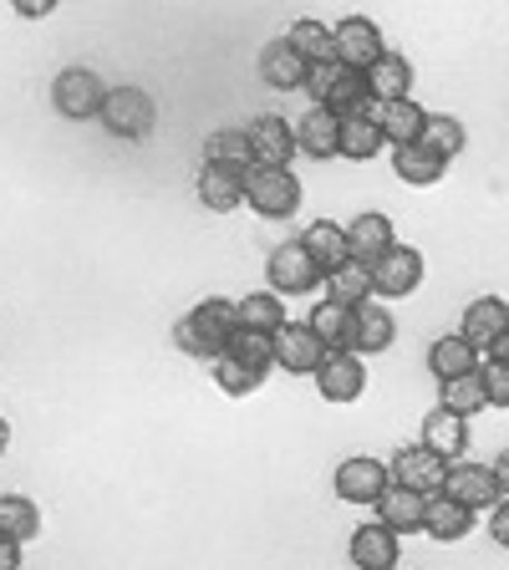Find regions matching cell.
I'll use <instances>...</instances> for the list:
<instances>
[{"label":"cell","mask_w":509,"mask_h":570,"mask_svg":"<svg viewBox=\"0 0 509 570\" xmlns=\"http://www.w3.org/2000/svg\"><path fill=\"white\" fill-rule=\"evenodd\" d=\"M239 332L235 321V301L214 296V301H199V306L189 311V316L174 321V346L189 356H204V362H214V356L229 346V336Z\"/></svg>","instance_id":"6da1fadb"},{"label":"cell","mask_w":509,"mask_h":570,"mask_svg":"<svg viewBox=\"0 0 509 570\" xmlns=\"http://www.w3.org/2000/svg\"><path fill=\"white\" fill-rule=\"evenodd\" d=\"M245 204L261 219H291L301 209V178L291 168H249L245 174Z\"/></svg>","instance_id":"7a4b0ae2"},{"label":"cell","mask_w":509,"mask_h":570,"mask_svg":"<svg viewBox=\"0 0 509 570\" xmlns=\"http://www.w3.org/2000/svg\"><path fill=\"white\" fill-rule=\"evenodd\" d=\"M265 281H271V291L285 301V296H306V291H316L326 275H321V265L301 249V239H285V245L271 249V261H265Z\"/></svg>","instance_id":"3957f363"},{"label":"cell","mask_w":509,"mask_h":570,"mask_svg":"<svg viewBox=\"0 0 509 570\" xmlns=\"http://www.w3.org/2000/svg\"><path fill=\"white\" fill-rule=\"evenodd\" d=\"M102 128L112 138H148L154 132V97L143 92V87H107V102H102Z\"/></svg>","instance_id":"277c9868"},{"label":"cell","mask_w":509,"mask_h":570,"mask_svg":"<svg viewBox=\"0 0 509 570\" xmlns=\"http://www.w3.org/2000/svg\"><path fill=\"white\" fill-rule=\"evenodd\" d=\"M332 489L346 499V504H378V499L392 489V469L382 459H372V453H352V459L336 463Z\"/></svg>","instance_id":"5b68a950"},{"label":"cell","mask_w":509,"mask_h":570,"mask_svg":"<svg viewBox=\"0 0 509 570\" xmlns=\"http://www.w3.org/2000/svg\"><path fill=\"white\" fill-rule=\"evenodd\" d=\"M51 102H57L61 118L87 122V118H97V112H102L107 87H102V77H97V71H87V67H67V71L57 77V87H51Z\"/></svg>","instance_id":"8992f818"},{"label":"cell","mask_w":509,"mask_h":570,"mask_svg":"<svg viewBox=\"0 0 509 570\" xmlns=\"http://www.w3.org/2000/svg\"><path fill=\"white\" fill-rule=\"evenodd\" d=\"M423 285V255L413 245H392L378 265H372V301H403Z\"/></svg>","instance_id":"52a82bcc"},{"label":"cell","mask_w":509,"mask_h":570,"mask_svg":"<svg viewBox=\"0 0 509 570\" xmlns=\"http://www.w3.org/2000/svg\"><path fill=\"white\" fill-rule=\"evenodd\" d=\"M336 67H346V71H362L368 77L372 67L382 61V31H378V21H368V16H346V21H336Z\"/></svg>","instance_id":"ba28073f"},{"label":"cell","mask_w":509,"mask_h":570,"mask_svg":"<svg viewBox=\"0 0 509 570\" xmlns=\"http://www.w3.org/2000/svg\"><path fill=\"white\" fill-rule=\"evenodd\" d=\"M275 342V367L281 372H296V377H316L321 362H326V346L316 342L306 321H285L281 332L271 336Z\"/></svg>","instance_id":"9c48e42d"},{"label":"cell","mask_w":509,"mask_h":570,"mask_svg":"<svg viewBox=\"0 0 509 570\" xmlns=\"http://www.w3.org/2000/svg\"><path fill=\"white\" fill-rule=\"evenodd\" d=\"M316 392L336 407L356 403V397L368 392V362L356 352H326V362H321V372H316Z\"/></svg>","instance_id":"30bf717a"},{"label":"cell","mask_w":509,"mask_h":570,"mask_svg":"<svg viewBox=\"0 0 509 570\" xmlns=\"http://www.w3.org/2000/svg\"><path fill=\"white\" fill-rule=\"evenodd\" d=\"M245 138L249 154H255V168H285L296 158V122L275 118V112L255 118V128H245Z\"/></svg>","instance_id":"8fae6325"},{"label":"cell","mask_w":509,"mask_h":570,"mask_svg":"<svg viewBox=\"0 0 509 570\" xmlns=\"http://www.w3.org/2000/svg\"><path fill=\"white\" fill-rule=\"evenodd\" d=\"M443 479H449V459H439L433 449H403L392 459V484L413 489V494H443Z\"/></svg>","instance_id":"7c38bea8"},{"label":"cell","mask_w":509,"mask_h":570,"mask_svg":"<svg viewBox=\"0 0 509 570\" xmlns=\"http://www.w3.org/2000/svg\"><path fill=\"white\" fill-rule=\"evenodd\" d=\"M443 494H453L463 510H495L499 504V479L489 463H449V479H443Z\"/></svg>","instance_id":"4fadbf2b"},{"label":"cell","mask_w":509,"mask_h":570,"mask_svg":"<svg viewBox=\"0 0 509 570\" xmlns=\"http://www.w3.org/2000/svg\"><path fill=\"white\" fill-rule=\"evenodd\" d=\"M398 245V235H392V219L388 214H356L352 225H346V249H352V261L362 265H378L388 249Z\"/></svg>","instance_id":"5bb4252c"},{"label":"cell","mask_w":509,"mask_h":570,"mask_svg":"<svg viewBox=\"0 0 509 570\" xmlns=\"http://www.w3.org/2000/svg\"><path fill=\"white\" fill-rule=\"evenodd\" d=\"M469 530H474V510H463L453 494H428L423 499V534L428 540L453 546V540H463Z\"/></svg>","instance_id":"9a60e30c"},{"label":"cell","mask_w":509,"mask_h":570,"mask_svg":"<svg viewBox=\"0 0 509 570\" xmlns=\"http://www.w3.org/2000/svg\"><path fill=\"white\" fill-rule=\"evenodd\" d=\"M346 556H352V566L356 570H392L398 566V534L388 530V524H356L352 530V550H346Z\"/></svg>","instance_id":"2e32d148"},{"label":"cell","mask_w":509,"mask_h":570,"mask_svg":"<svg viewBox=\"0 0 509 570\" xmlns=\"http://www.w3.org/2000/svg\"><path fill=\"white\" fill-rule=\"evenodd\" d=\"M194 189H199L204 209L229 214V209H239V204H245V174H239V168H225V164H204Z\"/></svg>","instance_id":"e0dca14e"},{"label":"cell","mask_w":509,"mask_h":570,"mask_svg":"<svg viewBox=\"0 0 509 570\" xmlns=\"http://www.w3.org/2000/svg\"><path fill=\"white\" fill-rule=\"evenodd\" d=\"M368 92L378 107L413 97V61H408L403 51H382V61L368 71Z\"/></svg>","instance_id":"ac0fdd59"},{"label":"cell","mask_w":509,"mask_h":570,"mask_svg":"<svg viewBox=\"0 0 509 570\" xmlns=\"http://www.w3.org/2000/svg\"><path fill=\"white\" fill-rule=\"evenodd\" d=\"M509 326V306L499 296H479V301H469V311H463V326H459V336L474 352H489V342H495L499 332Z\"/></svg>","instance_id":"d6986e66"},{"label":"cell","mask_w":509,"mask_h":570,"mask_svg":"<svg viewBox=\"0 0 509 570\" xmlns=\"http://www.w3.org/2000/svg\"><path fill=\"white\" fill-rule=\"evenodd\" d=\"M352 316H356V342H352L356 356H378V352H388V346L398 342V321H392L388 306H378V301H362Z\"/></svg>","instance_id":"ffe728a7"},{"label":"cell","mask_w":509,"mask_h":570,"mask_svg":"<svg viewBox=\"0 0 509 570\" xmlns=\"http://www.w3.org/2000/svg\"><path fill=\"white\" fill-rule=\"evenodd\" d=\"M423 449H433L439 459H459V453H469V417L449 413V407H433V413L423 417Z\"/></svg>","instance_id":"44dd1931"},{"label":"cell","mask_w":509,"mask_h":570,"mask_svg":"<svg viewBox=\"0 0 509 570\" xmlns=\"http://www.w3.org/2000/svg\"><path fill=\"white\" fill-rule=\"evenodd\" d=\"M301 249H306L311 261L321 265V275L342 271V265L352 261V249H346V229L332 225V219H316V225H306V235H301Z\"/></svg>","instance_id":"7402d4cb"},{"label":"cell","mask_w":509,"mask_h":570,"mask_svg":"<svg viewBox=\"0 0 509 570\" xmlns=\"http://www.w3.org/2000/svg\"><path fill=\"white\" fill-rule=\"evenodd\" d=\"M306 326L316 332V342L326 352H352V342H356V316L346 306H336V301H321L306 316Z\"/></svg>","instance_id":"603a6c76"},{"label":"cell","mask_w":509,"mask_h":570,"mask_svg":"<svg viewBox=\"0 0 509 570\" xmlns=\"http://www.w3.org/2000/svg\"><path fill=\"white\" fill-rule=\"evenodd\" d=\"M336 138H342V118H332L326 107H311L306 118H296V148L306 158H336Z\"/></svg>","instance_id":"cb8c5ba5"},{"label":"cell","mask_w":509,"mask_h":570,"mask_svg":"<svg viewBox=\"0 0 509 570\" xmlns=\"http://www.w3.org/2000/svg\"><path fill=\"white\" fill-rule=\"evenodd\" d=\"M378 128H382V138H388L392 148H408V142H418V138H423V128H428V112L413 102V97H403V102H388V107H378Z\"/></svg>","instance_id":"d4e9b609"},{"label":"cell","mask_w":509,"mask_h":570,"mask_svg":"<svg viewBox=\"0 0 509 570\" xmlns=\"http://www.w3.org/2000/svg\"><path fill=\"white\" fill-rule=\"evenodd\" d=\"M235 321H239V332L275 336L285 326V301L275 296V291H249V296L235 301Z\"/></svg>","instance_id":"484cf974"},{"label":"cell","mask_w":509,"mask_h":570,"mask_svg":"<svg viewBox=\"0 0 509 570\" xmlns=\"http://www.w3.org/2000/svg\"><path fill=\"white\" fill-rule=\"evenodd\" d=\"M428 372L439 382H453V377H463V372H479V352L463 342L459 332H449L428 346Z\"/></svg>","instance_id":"4316f807"},{"label":"cell","mask_w":509,"mask_h":570,"mask_svg":"<svg viewBox=\"0 0 509 570\" xmlns=\"http://www.w3.org/2000/svg\"><path fill=\"white\" fill-rule=\"evenodd\" d=\"M261 77L271 87H281V92H296V87H306V61L296 57V47L291 41H271V47L261 51Z\"/></svg>","instance_id":"83f0119b"},{"label":"cell","mask_w":509,"mask_h":570,"mask_svg":"<svg viewBox=\"0 0 509 570\" xmlns=\"http://www.w3.org/2000/svg\"><path fill=\"white\" fill-rule=\"evenodd\" d=\"M378 524H388L392 534L423 530V494H413V489H398V484H392L388 494L378 499Z\"/></svg>","instance_id":"f1b7e54d"},{"label":"cell","mask_w":509,"mask_h":570,"mask_svg":"<svg viewBox=\"0 0 509 570\" xmlns=\"http://www.w3.org/2000/svg\"><path fill=\"white\" fill-rule=\"evenodd\" d=\"M392 174L403 178V184H413V189H428V184H439L449 174V164L428 154L423 142H408V148H392Z\"/></svg>","instance_id":"f546056e"},{"label":"cell","mask_w":509,"mask_h":570,"mask_svg":"<svg viewBox=\"0 0 509 570\" xmlns=\"http://www.w3.org/2000/svg\"><path fill=\"white\" fill-rule=\"evenodd\" d=\"M326 301H336V306H346V311H356L362 301H372V265H362V261H346L342 271H332L326 275Z\"/></svg>","instance_id":"4dcf8cb0"},{"label":"cell","mask_w":509,"mask_h":570,"mask_svg":"<svg viewBox=\"0 0 509 570\" xmlns=\"http://www.w3.org/2000/svg\"><path fill=\"white\" fill-rule=\"evenodd\" d=\"M382 148H388V138H382L378 118H342V138H336V154L342 158H378Z\"/></svg>","instance_id":"1f68e13d"},{"label":"cell","mask_w":509,"mask_h":570,"mask_svg":"<svg viewBox=\"0 0 509 570\" xmlns=\"http://www.w3.org/2000/svg\"><path fill=\"white\" fill-rule=\"evenodd\" d=\"M285 41L296 47V57L306 61V67H316V61H336V36H332V26H321V21H296L291 31H285Z\"/></svg>","instance_id":"d6a6232c"},{"label":"cell","mask_w":509,"mask_h":570,"mask_svg":"<svg viewBox=\"0 0 509 570\" xmlns=\"http://www.w3.org/2000/svg\"><path fill=\"white\" fill-rule=\"evenodd\" d=\"M225 356H235L245 372H255V377H271L275 367V342L265 332H235L225 346Z\"/></svg>","instance_id":"836d02e7"},{"label":"cell","mask_w":509,"mask_h":570,"mask_svg":"<svg viewBox=\"0 0 509 570\" xmlns=\"http://www.w3.org/2000/svg\"><path fill=\"white\" fill-rule=\"evenodd\" d=\"M0 534L31 546L36 534H41V510H36L26 494H0Z\"/></svg>","instance_id":"e575fe53"},{"label":"cell","mask_w":509,"mask_h":570,"mask_svg":"<svg viewBox=\"0 0 509 570\" xmlns=\"http://www.w3.org/2000/svg\"><path fill=\"white\" fill-rule=\"evenodd\" d=\"M428 148L433 158H459L463 154V142H469V132H463V122L459 118H449V112H428V128H423V138H418Z\"/></svg>","instance_id":"d590c367"},{"label":"cell","mask_w":509,"mask_h":570,"mask_svg":"<svg viewBox=\"0 0 509 570\" xmlns=\"http://www.w3.org/2000/svg\"><path fill=\"white\" fill-rule=\"evenodd\" d=\"M439 387H443V403L439 407H449V413H459V417H474V413H484V407H489L484 377H479V372H463V377L439 382Z\"/></svg>","instance_id":"8d00e7d4"},{"label":"cell","mask_w":509,"mask_h":570,"mask_svg":"<svg viewBox=\"0 0 509 570\" xmlns=\"http://www.w3.org/2000/svg\"><path fill=\"white\" fill-rule=\"evenodd\" d=\"M204 154H209V164H225V168H239V174H249V168H255V154H249V138H245V128L214 132V138H209V142H204Z\"/></svg>","instance_id":"74e56055"},{"label":"cell","mask_w":509,"mask_h":570,"mask_svg":"<svg viewBox=\"0 0 509 570\" xmlns=\"http://www.w3.org/2000/svg\"><path fill=\"white\" fill-rule=\"evenodd\" d=\"M214 382H219V392H229V397H249V392L261 387L265 377H255V372H245V367H239V362H235V356H225V352H219V356H214Z\"/></svg>","instance_id":"f35d334b"},{"label":"cell","mask_w":509,"mask_h":570,"mask_svg":"<svg viewBox=\"0 0 509 570\" xmlns=\"http://www.w3.org/2000/svg\"><path fill=\"white\" fill-rule=\"evenodd\" d=\"M479 377H484L489 407H499V413H505V407H509V367H505V362H489V367H479Z\"/></svg>","instance_id":"ab89813d"},{"label":"cell","mask_w":509,"mask_h":570,"mask_svg":"<svg viewBox=\"0 0 509 570\" xmlns=\"http://www.w3.org/2000/svg\"><path fill=\"white\" fill-rule=\"evenodd\" d=\"M336 77H342V67H336V61H316V67H306V92L316 97V107H321V97L336 87Z\"/></svg>","instance_id":"60d3db41"},{"label":"cell","mask_w":509,"mask_h":570,"mask_svg":"<svg viewBox=\"0 0 509 570\" xmlns=\"http://www.w3.org/2000/svg\"><path fill=\"white\" fill-rule=\"evenodd\" d=\"M489 534H495V546L509 550V499L495 504V514H489Z\"/></svg>","instance_id":"b9f144b4"},{"label":"cell","mask_w":509,"mask_h":570,"mask_svg":"<svg viewBox=\"0 0 509 570\" xmlns=\"http://www.w3.org/2000/svg\"><path fill=\"white\" fill-rule=\"evenodd\" d=\"M21 540H11V534H0V570H21Z\"/></svg>","instance_id":"7bdbcfd3"},{"label":"cell","mask_w":509,"mask_h":570,"mask_svg":"<svg viewBox=\"0 0 509 570\" xmlns=\"http://www.w3.org/2000/svg\"><path fill=\"white\" fill-rule=\"evenodd\" d=\"M51 11H57L51 0H16V16H21V21H41V16H51Z\"/></svg>","instance_id":"ee69618b"},{"label":"cell","mask_w":509,"mask_h":570,"mask_svg":"<svg viewBox=\"0 0 509 570\" xmlns=\"http://www.w3.org/2000/svg\"><path fill=\"white\" fill-rule=\"evenodd\" d=\"M489 362H505V367H509V326L495 336V342H489Z\"/></svg>","instance_id":"f6af8a7d"},{"label":"cell","mask_w":509,"mask_h":570,"mask_svg":"<svg viewBox=\"0 0 509 570\" xmlns=\"http://www.w3.org/2000/svg\"><path fill=\"white\" fill-rule=\"evenodd\" d=\"M495 479H499V494L509 499V449L499 453V463H495Z\"/></svg>","instance_id":"bcb514c9"},{"label":"cell","mask_w":509,"mask_h":570,"mask_svg":"<svg viewBox=\"0 0 509 570\" xmlns=\"http://www.w3.org/2000/svg\"><path fill=\"white\" fill-rule=\"evenodd\" d=\"M11 449V423H6V417H0V453Z\"/></svg>","instance_id":"7dc6e473"},{"label":"cell","mask_w":509,"mask_h":570,"mask_svg":"<svg viewBox=\"0 0 509 570\" xmlns=\"http://www.w3.org/2000/svg\"><path fill=\"white\" fill-rule=\"evenodd\" d=\"M392 570H403V566H392Z\"/></svg>","instance_id":"c3c4849f"}]
</instances>
